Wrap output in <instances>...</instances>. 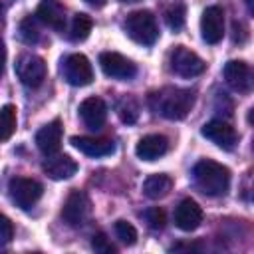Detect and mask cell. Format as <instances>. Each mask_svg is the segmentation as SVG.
Masks as SVG:
<instances>
[{
	"mask_svg": "<svg viewBox=\"0 0 254 254\" xmlns=\"http://www.w3.org/2000/svg\"><path fill=\"white\" fill-rule=\"evenodd\" d=\"M194 91L192 89H181V87H163L159 91H153L149 95V105L155 113H159L165 119L179 121L189 115V111L194 105Z\"/></svg>",
	"mask_w": 254,
	"mask_h": 254,
	"instance_id": "cell-1",
	"label": "cell"
},
{
	"mask_svg": "<svg viewBox=\"0 0 254 254\" xmlns=\"http://www.w3.org/2000/svg\"><path fill=\"white\" fill-rule=\"evenodd\" d=\"M194 187L206 196H222L230 187V171L222 163L202 159L192 167Z\"/></svg>",
	"mask_w": 254,
	"mask_h": 254,
	"instance_id": "cell-2",
	"label": "cell"
},
{
	"mask_svg": "<svg viewBox=\"0 0 254 254\" xmlns=\"http://www.w3.org/2000/svg\"><path fill=\"white\" fill-rule=\"evenodd\" d=\"M123 28H125L127 36L141 46H153L159 40V26H157L155 16L149 10L131 12L127 16Z\"/></svg>",
	"mask_w": 254,
	"mask_h": 254,
	"instance_id": "cell-3",
	"label": "cell"
},
{
	"mask_svg": "<svg viewBox=\"0 0 254 254\" xmlns=\"http://www.w3.org/2000/svg\"><path fill=\"white\" fill-rule=\"evenodd\" d=\"M91 216V200L83 190H71L62 206V218L65 224L77 228L83 226Z\"/></svg>",
	"mask_w": 254,
	"mask_h": 254,
	"instance_id": "cell-4",
	"label": "cell"
},
{
	"mask_svg": "<svg viewBox=\"0 0 254 254\" xmlns=\"http://www.w3.org/2000/svg\"><path fill=\"white\" fill-rule=\"evenodd\" d=\"M169 64H171V69L181 77H196L206 69L204 60L185 46L173 48L169 56Z\"/></svg>",
	"mask_w": 254,
	"mask_h": 254,
	"instance_id": "cell-5",
	"label": "cell"
},
{
	"mask_svg": "<svg viewBox=\"0 0 254 254\" xmlns=\"http://www.w3.org/2000/svg\"><path fill=\"white\" fill-rule=\"evenodd\" d=\"M16 75L18 79L26 85V87H40L46 79V73H48V67H46V62L36 56V54H22L18 60H16Z\"/></svg>",
	"mask_w": 254,
	"mask_h": 254,
	"instance_id": "cell-6",
	"label": "cell"
},
{
	"mask_svg": "<svg viewBox=\"0 0 254 254\" xmlns=\"http://www.w3.org/2000/svg\"><path fill=\"white\" fill-rule=\"evenodd\" d=\"M8 192H10V198H12V202H14L16 206H20L22 210H28V208H32V206L40 200L44 189H42V185H40L38 181H34V179L14 177V179L8 183Z\"/></svg>",
	"mask_w": 254,
	"mask_h": 254,
	"instance_id": "cell-7",
	"label": "cell"
},
{
	"mask_svg": "<svg viewBox=\"0 0 254 254\" xmlns=\"http://www.w3.org/2000/svg\"><path fill=\"white\" fill-rule=\"evenodd\" d=\"M62 73H64V79L75 87H83L93 81V67L83 54L67 56L62 62Z\"/></svg>",
	"mask_w": 254,
	"mask_h": 254,
	"instance_id": "cell-8",
	"label": "cell"
},
{
	"mask_svg": "<svg viewBox=\"0 0 254 254\" xmlns=\"http://www.w3.org/2000/svg\"><path fill=\"white\" fill-rule=\"evenodd\" d=\"M99 65L103 73L113 79H131L137 73V65L117 52H103L99 56Z\"/></svg>",
	"mask_w": 254,
	"mask_h": 254,
	"instance_id": "cell-9",
	"label": "cell"
},
{
	"mask_svg": "<svg viewBox=\"0 0 254 254\" xmlns=\"http://www.w3.org/2000/svg\"><path fill=\"white\" fill-rule=\"evenodd\" d=\"M200 133H202V137H206L208 141H212L216 147H220L224 151H232L238 141V133L234 131V127L222 119H212V121L204 123Z\"/></svg>",
	"mask_w": 254,
	"mask_h": 254,
	"instance_id": "cell-10",
	"label": "cell"
},
{
	"mask_svg": "<svg viewBox=\"0 0 254 254\" xmlns=\"http://www.w3.org/2000/svg\"><path fill=\"white\" fill-rule=\"evenodd\" d=\"M200 34L206 44H218L224 36V12L218 6H208L200 18Z\"/></svg>",
	"mask_w": 254,
	"mask_h": 254,
	"instance_id": "cell-11",
	"label": "cell"
},
{
	"mask_svg": "<svg viewBox=\"0 0 254 254\" xmlns=\"http://www.w3.org/2000/svg\"><path fill=\"white\" fill-rule=\"evenodd\" d=\"M224 79L226 83L238 91V93H248L250 87H252V71H250V65L242 60H230L226 65H224Z\"/></svg>",
	"mask_w": 254,
	"mask_h": 254,
	"instance_id": "cell-12",
	"label": "cell"
},
{
	"mask_svg": "<svg viewBox=\"0 0 254 254\" xmlns=\"http://www.w3.org/2000/svg\"><path fill=\"white\" fill-rule=\"evenodd\" d=\"M202 222V208L198 206L196 200L192 198H185L179 202V206L175 208V224L177 228H181L183 232H190L196 230Z\"/></svg>",
	"mask_w": 254,
	"mask_h": 254,
	"instance_id": "cell-13",
	"label": "cell"
},
{
	"mask_svg": "<svg viewBox=\"0 0 254 254\" xmlns=\"http://www.w3.org/2000/svg\"><path fill=\"white\" fill-rule=\"evenodd\" d=\"M44 173L54 179V181H65V179H71L75 173H77V163L69 157V155H48L44 165H42Z\"/></svg>",
	"mask_w": 254,
	"mask_h": 254,
	"instance_id": "cell-14",
	"label": "cell"
},
{
	"mask_svg": "<svg viewBox=\"0 0 254 254\" xmlns=\"http://www.w3.org/2000/svg\"><path fill=\"white\" fill-rule=\"evenodd\" d=\"M79 117L89 129H101L107 119V105L101 97H87L79 105Z\"/></svg>",
	"mask_w": 254,
	"mask_h": 254,
	"instance_id": "cell-15",
	"label": "cell"
},
{
	"mask_svg": "<svg viewBox=\"0 0 254 254\" xmlns=\"http://www.w3.org/2000/svg\"><path fill=\"white\" fill-rule=\"evenodd\" d=\"M62 133H64V129H62V123H60L58 119L46 123V125L36 133V145H38V149H40L46 157L58 153L60 147H62Z\"/></svg>",
	"mask_w": 254,
	"mask_h": 254,
	"instance_id": "cell-16",
	"label": "cell"
},
{
	"mask_svg": "<svg viewBox=\"0 0 254 254\" xmlns=\"http://www.w3.org/2000/svg\"><path fill=\"white\" fill-rule=\"evenodd\" d=\"M36 16L56 32H64L65 28V10L60 0H42L36 8Z\"/></svg>",
	"mask_w": 254,
	"mask_h": 254,
	"instance_id": "cell-17",
	"label": "cell"
},
{
	"mask_svg": "<svg viewBox=\"0 0 254 254\" xmlns=\"http://www.w3.org/2000/svg\"><path fill=\"white\" fill-rule=\"evenodd\" d=\"M169 151V139L165 135H145L135 147V155L141 161H157Z\"/></svg>",
	"mask_w": 254,
	"mask_h": 254,
	"instance_id": "cell-18",
	"label": "cell"
},
{
	"mask_svg": "<svg viewBox=\"0 0 254 254\" xmlns=\"http://www.w3.org/2000/svg\"><path fill=\"white\" fill-rule=\"evenodd\" d=\"M69 143L87 157H107L115 151V145L109 139H97V137H83L81 135V137H71Z\"/></svg>",
	"mask_w": 254,
	"mask_h": 254,
	"instance_id": "cell-19",
	"label": "cell"
},
{
	"mask_svg": "<svg viewBox=\"0 0 254 254\" xmlns=\"http://www.w3.org/2000/svg\"><path fill=\"white\" fill-rule=\"evenodd\" d=\"M171 189H173V179L169 175H163V173L151 175L143 183V194L151 200H159V198L167 196Z\"/></svg>",
	"mask_w": 254,
	"mask_h": 254,
	"instance_id": "cell-20",
	"label": "cell"
},
{
	"mask_svg": "<svg viewBox=\"0 0 254 254\" xmlns=\"http://www.w3.org/2000/svg\"><path fill=\"white\" fill-rule=\"evenodd\" d=\"M91 26H93V22H91V18H89L87 14H83V12L75 14L73 20H71V28H69V40H73V42H83V40L89 36Z\"/></svg>",
	"mask_w": 254,
	"mask_h": 254,
	"instance_id": "cell-21",
	"label": "cell"
},
{
	"mask_svg": "<svg viewBox=\"0 0 254 254\" xmlns=\"http://www.w3.org/2000/svg\"><path fill=\"white\" fill-rule=\"evenodd\" d=\"M16 131V107L4 105L0 109V141H6Z\"/></svg>",
	"mask_w": 254,
	"mask_h": 254,
	"instance_id": "cell-22",
	"label": "cell"
},
{
	"mask_svg": "<svg viewBox=\"0 0 254 254\" xmlns=\"http://www.w3.org/2000/svg\"><path fill=\"white\" fill-rule=\"evenodd\" d=\"M20 38L22 42L26 44H36L40 40V28H38V18L34 16H26L22 22H20Z\"/></svg>",
	"mask_w": 254,
	"mask_h": 254,
	"instance_id": "cell-23",
	"label": "cell"
},
{
	"mask_svg": "<svg viewBox=\"0 0 254 254\" xmlns=\"http://www.w3.org/2000/svg\"><path fill=\"white\" fill-rule=\"evenodd\" d=\"M165 20H167V24H169L171 30L179 32L185 26V4H181V2L171 4L167 8V12H165Z\"/></svg>",
	"mask_w": 254,
	"mask_h": 254,
	"instance_id": "cell-24",
	"label": "cell"
},
{
	"mask_svg": "<svg viewBox=\"0 0 254 254\" xmlns=\"http://www.w3.org/2000/svg\"><path fill=\"white\" fill-rule=\"evenodd\" d=\"M117 111H119V117L125 123H135L137 117H139V105L133 97H123L117 105Z\"/></svg>",
	"mask_w": 254,
	"mask_h": 254,
	"instance_id": "cell-25",
	"label": "cell"
},
{
	"mask_svg": "<svg viewBox=\"0 0 254 254\" xmlns=\"http://www.w3.org/2000/svg\"><path fill=\"white\" fill-rule=\"evenodd\" d=\"M115 234H117V238H119L123 244H127V246H133V244L137 242V230H135V226H133L131 222H127V220H117V222H115Z\"/></svg>",
	"mask_w": 254,
	"mask_h": 254,
	"instance_id": "cell-26",
	"label": "cell"
},
{
	"mask_svg": "<svg viewBox=\"0 0 254 254\" xmlns=\"http://www.w3.org/2000/svg\"><path fill=\"white\" fill-rule=\"evenodd\" d=\"M143 216H145V220H147V224L153 228V230H163L165 228V222H167V216H165V212L159 208V206H153V208H147L145 212H143Z\"/></svg>",
	"mask_w": 254,
	"mask_h": 254,
	"instance_id": "cell-27",
	"label": "cell"
},
{
	"mask_svg": "<svg viewBox=\"0 0 254 254\" xmlns=\"http://www.w3.org/2000/svg\"><path fill=\"white\" fill-rule=\"evenodd\" d=\"M91 248H93L95 252H99V254H115V252H117V248L109 242V238H107L103 232H95V234H93V238H91Z\"/></svg>",
	"mask_w": 254,
	"mask_h": 254,
	"instance_id": "cell-28",
	"label": "cell"
},
{
	"mask_svg": "<svg viewBox=\"0 0 254 254\" xmlns=\"http://www.w3.org/2000/svg\"><path fill=\"white\" fill-rule=\"evenodd\" d=\"M12 236H14V224H12V220L0 212V246L8 244L12 240Z\"/></svg>",
	"mask_w": 254,
	"mask_h": 254,
	"instance_id": "cell-29",
	"label": "cell"
},
{
	"mask_svg": "<svg viewBox=\"0 0 254 254\" xmlns=\"http://www.w3.org/2000/svg\"><path fill=\"white\" fill-rule=\"evenodd\" d=\"M4 65H6V46H4V40L0 38V73L4 71Z\"/></svg>",
	"mask_w": 254,
	"mask_h": 254,
	"instance_id": "cell-30",
	"label": "cell"
},
{
	"mask_svg": "<svg viewBox=\"0 0 254 254\" xmlns=\"http://www.w3.org/2000/svg\"><path fill=\"white\" fill-rule=\"evenodd\" d=\"M87 4H91V6H95V8H101L103 4H105V0H85Z\"/></svg>",
	"mask_w": 254,
	"mask_h": 254,
	"instance_id": "cell-31",
	"label": "cell"
},
{
	"mask_svg": "<svg viewBox=\"0 0 254 254\" xmlns=\"http://www.w3.org/2000/svg\"><path fill=\"white\" fill-rule=\"evenodd\" d=\"M246 4H248V10L252 12V0H246Z\"/></svg>",
	"mask_w": 254,
	"mask_h": 254,
	"instance_id": "cell-32",
	"label": "cell"
},
{
	"mask_svg": "<svg viewBox=\"0 0 254 254\" xmlns=\"http://www.w3.org/2000/svg\"><path fill=\"white\" fill-rule=\"evenodd\" d=\"M119 2H139V0H119Z\"/></svg>",
	"mask_w": 254,
	"mask_h": 254,
	"instance_id": "cell-33",
	"label": "cell"
},
{
	"mask_svg": "<svg viewBox=\"0 0 254 254\" xmlns=\"http://www.w3.org/2000/svg\"><path fill=\"white\" fill-rule=\"evenodd\" d=\"M0 14H2V4H0Z\"/></svg>",
	"mask_w": 254,
	"mask_h": 254,
	"instance_id": "cell-34",
	"label": "cell"
}]
</instances>
